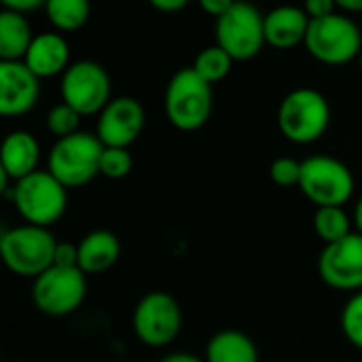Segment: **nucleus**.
Returning a JSON list of instances; mask_svg holds the SVG:
<instances>
[{
	"label": "nucleus",
	"mask_w": 362,
	"mask_h": 362,
	"mask_svg": "<svg viewBox=\"0 0 362 362\" xmlns=\"http://www.w3.org/2000/svg\"><path fill=\"white\" fill-rule=\"evenodd\" d=\"M206 362H259V350L246 333L225 329L208 341Z\"/></svg>",
	"instance_id": "obj_20"
},
{
	"label": "nucleus",
	"mask_w": 362,
	"mask_h": 362,
	"mask_svg": "<svg viewBox=\"0 0 362 362\" xmlns=\"http://www.w3.org/2000/svg\"><path fill=\"white\" fill-rule=\"evenodd\" d=\"M356 62H358V68H361V72H362V51H361V55H358V59H356Z\"/></svg>",
	"instance_id": "obj_36"
},
{
	"label": "nucleus",
	"mask_w": 362,
	"mask_h": 362,
	"mask_svg": "<svg viewBox=\"0 0 362 362\" xmlns=\"http://www.w3.org/2000/svg\"><path fill=\"white\" fill-rule=\"evenodd\" d=\"M216 45L223 47L235 62H248L257 57L265 40V15L248 0H238L214 23Z\"/></svg>",
	"instance_id": "obj_7"
},
{
	"label": "nucleus",
	"mask_w": 362,
	"mask_h": 362,
	"mask_svg": "<svg viewBox=\"0 0 362 362\" xmlns=\"http://www.w3.org/2000/svg\"><path fill=\"white\" fill-rule=\"evenodd\" d=\"M2 2V8L6 11H17V13H32L36 8H45V2L47 0H0Z\"/></svg>",
	"instance_id": "obj_31"
},
{
	"label": "nucleus",
	"mask_w": 362,
	"mask_h": 362,
	"mask_svg": "<svg viewBox=\"0 0 362 362\" xmlns=\"http://www.w3.org/2000/svg\"><path fill=\"white\" fill-rule=\"evenodd\" d=\"M32 25L23 13L6 11L0 13V62H19L25 57L32 40Z\"/></svg>",
	"instance_id": "obj_19"
},
{
	"label": "nucleus",
	"mask_w": 362,
	"mask_h": 362,
	"mask_svg": "<svg viewBox=\"0 0 362 362\" xmlns=\"http://www.w3.org/2000/svg\"><path fill=\"white\" fill-rule=\"evenodd\" d=\"M314 231L325 244H333L352 233V223L344 206H325L314 214Z\"/></svg>",
	"instance_id": "obj_23"
},
{
	"label": "nucleus",
	"mask_w": 362,
	"mask_h": 362,
	"mask_svg": "<svg viewBox=\"0 0 362 362\" xmlns=\"http://www.w3.org/2000/svg\"><path fill=\"white\" fill-rule=\"evenodd\" d=\"M341 331L346 339L356 348L362 350V291L352 295L341 312Z\"/></svg>",
	"instance_id": "obj_26"
},
{
	"label": "nucleus",
	"mask_w": 362,
	"mask_h": 362,
	"mask_svg": "<svg viewBox=\"0 0 362 362\" xmlns=\"http://www.w3.org/2000/svg\"><path fill=\"white\" fill-rule=\"evenodd\" d=\"M354 223H356V231L362 233V195L356 202V210H354Z\"/></svg>",
	"instance_id": "obj_35"
},
{
	"label": "nucleus",
	"mask_w": 362,
	"mask_h": 362,
	"mask_svg": "<svg viewBox=\"0 0 362 362\" xmlns=\"http://www.w3.org/2000/svg\"><path fill=\"white\" fill-rule=\"evenodd\" d=\"M87 297V274L78 267L53 265L34 278L32 301L51 318H66L74 314Z\"/></svg>",
	"instance_id": "obj_10"
},
{
	"label": "nucleus",
	"mask_w": 362,
	"mask_h": 362,
	"mask_svg": "<svg viewBox=\"0 0 362 362\" xmlns=\"http://www.w3.org/2000/svg\"><path fill=\"white\" fill-rule=\"evenodd\" d=\"M40 98V78L19 59L0 62V115L6 119L28 115Z\"/></svg>",
	"instance_id": "obj_14"
},
{
	"label": "nucleus",
	"mask_w": 362,
	"mask_h": 362,
	"mask_svg": "<svg viewBox=\"0 0 362 362\" xmlns=\"http://www.w3.org/2000/svg\"><path fill=\"white\" fill-rule=\"evenodd\" d=\"M146 121L144 106L132 95L112 98L98 115L95 136L104 146L129 148L142 134Z\"/></svg>",
	"instance_id": "obj_13"
},
{
	"label": "nucleus",
	"mask_w": 362,
	"mask_h": 362,
	"mask_svg": "<svg viewBox=\"0 0 362 362\" xmlns=\"http://www.w3.org/2000/svg\"><path fill=\"white\" fill-rule=\"evenodd\" d=\"M121 257V240L108 229L89 231L78 242V269L87 276L108 272Z\"/></svg>",
	"instance_id": "obj_18"
},
{
	"label": "nucleus",
	"mask_w": 362,
	"mask_h": 362,
	"mask_svg": "<svg viewBox=\"0 0 362 362\" xmlns=\"http://www.w3.org/2000/svg\"><path fill=\"white\" fill-rule=\"evenodd\" d=\"M53 265L59 267H78V244L72 242H57Z\"/></svg>",
	"instance_id": "obj_28"
},
{
	"label": "nucleus",
	"mask_w": 362,
	"mask_h": 362,
	"mask_svg": "<svg viewBox=\"0 0 362 362\" xmlns=\"http://www.w3.org/2000/svg\"><path fill=\"white\" fill-rule=\"evenodd\" d=\"M269 178L278 187H299L301 182V161L293 157H278L269 165Z\"/></svg>",
	"instance_id": "obj_27"
},
{
	"label": "nucleus",
	"mask_w": 362,
	"mask_h": 362,
	"mask_svg": "<svg viewBox=\"0 0 362 362\" xmlns=\"http://www.w3.org/2000/svg\"><path fill=\"white\" fill-rule=\"evenodd\" d=\"M134 335L148 348L170 346L182 329V310L174 295L165 291L146 293L132 314Z\"/></svg>",
	"instance_id": "obj_11"
},
{
	"label": "nucleus",
	"mask_w": 362,
	"mask_h": 362,
	"mask_svg": "<svg viewBox=\"0 0 362 362\" xmlns=\"http://www.w3.org/2000/svg\"><path fill=\"white\" fill-rule=\"evenodd\" d=\"M159 362H206V358H199L189 352H172V354L163 356Z\"/></svg>",
	"instance_id": "obj_33"
},
{
	"label": "nucleus",
	"mask_w": 362,
	"mask_h": 362,
	"mask_svg": "<svg viewBox=\"0 0 362 362\" xmlns=\"http://www.w3.org/2000/svg\"><path fill=\"white\" fill-rule=\"evenodd\" d=\"M301 193L316 206H346L354 193L350 168L331 155H312L301 161Z\"/></svg>",
	"instance_id": "obj_9"
},
{
	"label": "nucleus",
	"mask_w": 362,
	"mask_h": 362,
	"mask_svg": "<svg viewBox=\"0 0 362 362\" xmlns=\"http://www.w3.org/2000/svg\"><path fill=\"white\" fill-rule=\"evenodd\" d=\"M146 2L161 13H178L185 6H189L191 0H146Z\"/></svg>",
	"instance_id": "obj_32"
},
{
	"label": "nucleus",
	"mask_w": 362,
	"mask_h": 362,
	"mask_svg": "<svg viewBox=\"0 0 362 362\" xmlns=\"http://www.w3.org/2000/svg\"><path fill=\"white\" fill-rule=\"evenodd\" d=\"M214 106L212 85L204 81L193 68H180L168 81L163 93V110L168 121L180 132L202 129Z\"/></svg>",
	"instance_id": "obj_1"
},
{
	"label": "nucleus",
	"mask_w": 362,
	"mask_h": 362,
	"mask_svg": "<svg viewBox=\"0 0 362 362\" xmlns=\"http://www.w3.org/2000/svg\"><path fill=\"white\" fill-rule=\"evenodd\" d=\"M57 240L47 227L19 225L2 233L0 255L8 272L23 278H38L53 267Z\"/></svg>",
	"instance_id": "obj_5"
},
{
	"label": "nucleus",
	"mask_w": 362,
	"mask_h": 362,
	"mask_svg": "<svg viewBox=\"0 0 362 362\" xmlns=\"http://www.w3.org/2000/svg\"><path fill=\"white\" fill-rule=\"evenodd\" d=\"M238 0H197L199 8L208 15H212L214 19H218L221 15H225Z\"/></svg>",
	"instance_id": "obj_30"
},
{
	"label": "nucleus",
	"mask_w": 362,
	"mask_h": 362,
	"mask_svg": "<svg viewBox=\"0 0 362 362\" xmlns=\"http://www.w3.org/2000/svg\"><path fill=\"white\" fill-rule=\"evenodd\" d=\"M11 199L28 225L51 227L68 208V189L49 170H36L13 185Z\"/></svg>",
	"instance_id": "obj_3"
},
{
	"label": "nucleus",
	"mask_w": 362,
	"mask_h": 362,
	"mask_svg": "<svg viewBox=\"0 0 362 362\" xmlns=\"http://www.w3.org/2000/svg\"><path fill=\"white\" fill-rule=\"evenodd\" d=\"M81 119H83V117H81L72 106L59 102V104H55V106L47 112L45 125H47V129H49V134H53V136L59 140V138H66V136H72V134L81 132V129H78Z\"/></svg>",
	"instance_id": "obj_24"
},
{
	"label": "nucleus",
	"mask_w": 362,
	"mask_h": 362,
	"mask_svg": "<svg viewBox=\"0 0 362 362\" xmlns=\"http://www.w3.org/2000/svg\"><path fill=\"white\" fill-rule=\"evenodd\" d=\"M134 168V157L129 148L121 146H104L100 157V174L108 180H121L125 178Z\"/></svg>",
	"instance_id": "obj_25"
},
{
	"label": "nucleus",
	"mask_w": 362,
	"mask_h": 362,
	"mask_svg": "<svg viewBox=\"0 0 362 362\" xmlns=\"http://www.w3.org/2000/svg\"><path fill=\"white\" fill-rule=\"evenodd\" d=\"M104 144L95 134L76 132L55 140L47 157V170L66 187L78 189L100 174V157Z\"/></svg>",
	"instance_id": "obj_4"
},
{
	"label": "nucleus",
	"mask_w": 362,
	"mask_h": 362,
	"mask_svg": "<svg viewBox=\"0 0 362 362\" xmlns=\"http://www.w3.org/2000/svg\"><path fill=\"white\" fill-rule=\"evenodd\" d=\"M112 83L106 68L93 59H78L59 78V98L81 117H93L112 100Z\"/></svg>",
	"instance_id": "obj_8"
},
{
	"label": "nucleus",
	"mask_w": 362,
	"mask_h": 362,
	"mask_svg": "<svg viewBox=\"0 0 362 362\" xmlns=\"http://www.w3.org/2000/svg\"><path fill=\"white\" fill-rule=\"evenodd\" d=\"M331 125V106L325 93L312 87L288 91L278 106V129L295 144L320 140Z\"/></svg>",
	"instance_id": "obj_2"
},
{
	"label": "nucleus",
	"mask_w": 362,
	"mask_h": 362,
	"mask_svg": "<svg viewBox=\"0 0 362 362\" xmlns=\"http://www.w3.org/2000/svg\"><path fill=\"white\" fill-rule=\"evenodd\" d=\"M303 11L310 19H322L333 13H337L335 0H303Z\"/></svg>",
	"instance_id": "obj_29"
},
{
	"label": "nucleus",
	"mask_w": 362,
	"mask_h": 362,
	"mask_svg": "<svg viewBox=\"0 0 362 362\" xmlns=\"http://www.w3.org/2000/svg\"><path fill=\"white\" fill-rule=\"evenodd\" d=\"M303 45L316 62L327 66H344L358 59L362 32L350 15L333 13L329 17L310 21Z\"/></svg>",
	"instance_id": "obj_6"
},
{
	"label": "nucleus",
	"mask_w": 362,
	"mask_h": 362,
	"mask_svg": "<svg viewBox=\"0 0 362 362\" xmlns=\"http://www.w3.org/2000/svg\"><path fill=\"white\" fill-rule=\"evenodd\" d=\"M318 276L335 291H362V233L352 231L344 240L327 244L318 257Z\"/></svg>",
	"instance_id": "obj_12"
},
{
	"label": "nucleus",
	"mask_w": 362,
	"mask_h": 362,
	"mask_svg": "<svg viewBox=\"0 0 362 362\" xmlns=\"http://www.w3.org/2000/svg\"><path fill=\"white\" fill-rule=\"evenodd\" d=\"M38 78L62 76L70 62V42L62 32H40L34 36L25 57L21 59Z\"/></svg>",
	"instance_id": "obj_15"
},
{
	"label": "nucleus",
	"mask_w": 362,
	"mask_h": 362,
	"mask_svg": "<svg viewBox=\"0 0 362 362\" xmlns=\"http://www.w3.org/2000/svg\"><path fill=\"white\" fill-rule=\"evenodd\" d=\"M38 159H40L38 140L25 129H15L2 140L0 174L17 182L38 170Z\"/></svg>",
	"instance_id": "obj_17"
},
{
	"label": "nucleus",
	"mask_w": 362,
	"mask_h": 362,
	"mask_svg": "<svg viewBox=\"0 0 362 362\" xmlns=\"http://www.w3.org/2000/svg\"><path fill=\"white\" fill-rule=\"evenodd\" d=\"M45 15L55 32H78L91 15L89 0H47Z\"/></svg>",
	"instance_id": "obj_21"
},
{
	"label": "nucleus",
	"mask_w": 362,
	"mask_h": 362,
	"mask_svg": "<svg viewBox=\"0 0 362 362\" xmlns=\"http://www.w3.org/2000/svg\"><path fill=\"white\" fill-rule=\"evenodd\" d=\"M233 64H235V59H233L223 47H218V45L214 42V45L202 49V51L195 55V62H193L191 68H193L204 81H208L210 85H214V83H221L223 78L229 76Z\"/></svg>",
	"instance_id": "obj_22"
},
{
	"label": "nucleus",
	"mask_w": 362,
	"mask_h": 362,
	"mask_svg": "<svg viewBox=\"0 0 362 362\" xmlns=\"http://www.w3.org/2000/svg\"><path fill=\"white\" fill-rule=\"evenodd\" d=\"M337 8L344 13H362V0H335Z\"/></svg>",
	"instance_id": "obj_34"
},
{
	"label": "nucleus",
	"mask_w": 362,
	"mask_h": 362,
	"mask_svg": "<svg viewBox=\"0 0 362 362\" xmlns=\"http://www.w3.org/2000/svg\"><path fill=\"white\" fill-rule=\"evenodd\" d=\"M310 17L303 6L282 4L265 13V40L274 49L286 51L305 42Z\"/></svg>",
	"instance_id": "obj_16"
}]
</instances>
